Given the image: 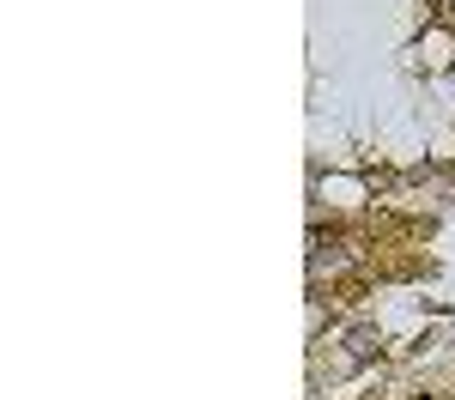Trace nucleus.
Wrapping results in <instances>:
<instances>
[{"label":"nucleus","mask_w":455,"mask_h":400,"mask_svg":"<svg viewBox=\"0 0 455 400\" xmlns=\"http://www.w3.org/2000/svg\"><path fill=\"white\" fill-rule=\"evenodd\" d=\"M377 352H383V333H377L371 322H358V327H347V352L328 364V370H334V376H347V370H358V364H371Z\"/></svg>","instance_id":"nucleus-1"},{"label":"nucleus","mask_w":455,"mask_h":400,"mask_svg":"<svg viewBox=\"0 0 455 400\" xmlns=\"http://www.w3.org/2000/svg\"><path fill=\"white\" fill-rule=\"evenodd\" d=\"M358 261V249H352L347 237H315V249H310V273L322 279V273H340V267H352Z\"/></svg>","instance_id":"nucleus-2"}]
</instances>
